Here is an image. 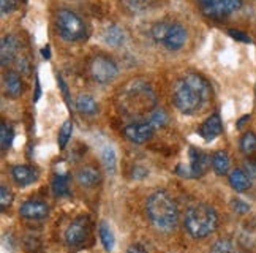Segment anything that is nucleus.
Segmentation results:
<instances>
[{
	"label": "nucleus",
	"instance_id": "obj_1",
	"mask_svg": "<svg viewBox=\"0 0 256 253\" xmlns=\"http://www.w3.org/2000/svg\"><path fill=\"white\" fill-rule=\"evenodd\" d=\"M171 96L177 110L185 116H192L201 111L209 102L210 86L202 76L190 73L174 82Z\"/></svg>",
	"mask_w": 256,
	"mask_h": 253
},
{
	"label": "nucleus",
	"instance_id": "obj_2",
	"mask_svg": "<svg viewBox=\"0 0 256 253\" xmlns=\"http://www.w3.org/2000/svg\"><path fill=\"white\" fill-rule=\"evenodd\" d=\"M147 218L152 225L163 232H170L176 230L179 223V209L172 200V196L164 190H158L152 193L146 202Z\"/></svg>",
	"mask_w": 256,
	"mask_h": 253
},
{
	"label": "nucleus",
	"instance_id": "obj_3",
	"mask_svg": "<svg viewBox=\"0 0 256 253\" xmlns=\"http://www.w3.org/2000/svg\"><path fill=\"white\" fill-rule=\"evenodd\" d=\"M155 94L144 81H132L120 94V106L128 116L150 114L155 110Z\"/></svg>",
	"mask_w": 256,
	"mask_h": 253
},
{
	"label": "nucleus",
	"instance_id": "obj_4",
	"mask_svg": "<svg viewBox=\"0 0 256 253\" xmlns=\"http://www.w3.org/2000/svg\"><path fill=\"white\" fill-rule=\"evenodd\" d=\"M218 226V214L209 204H196L185 214V230L193 239L210 236Z\"/></svg>",
	"mask_w": 256,
	"mask_h": 253
},
{
	"label": "nucleus",
	"instance_id": "obj_5",
	"mask_svg": "<svg viewBox=\"0 0 256 253\" xmlns=\"http://www.w3.org/2000/svg\"><path fill=\"white\" fill-rule=\"evenodd\" d=\"M56 26L60 36L66 42H81L86 40L88 35L86 22L72 10H58L56 16Z\"/></svg>",
	"mask_w": 256,
	"mask_h": 253
},
{
	"label": "nucleus",
	"instance_id": "obj_6",
	"mask_svg": "<svg viewBox=\"0 0 256 253\" xmlns=\"http://www.w3.org/2000/svg\"><path fill=\"white\" fill-rule=\"evenodd\" d=\"M152 38L156 43L163 44L166 50L177 51L184 48L188 35L185 28L177 22H156L152 27Z\"/></svg>",
	"mask_w": 256,
	"mask_h": 253
},
{
	"label": "nucleus",
	"instance_id": "obj_7",
	"mask_svg": "<svg viewBox=\"0 0 256 253\" xmlns=\"http://www.w3.org/2000/svg\"><path fill=\"white\" fill-rule=\"evenodd\" d=\"M88 72H90L94 81L100 84L112 82L116 80L117 73H119L114 60L106 56H95L90 60V64H88Z\"/></svg>",
	"mask_w": 256,
	"mask_h": 253
},
{
	"label": "nucleus",
	"instance_id": "obj_8",
	"mask_svg": "<svg viewBox=\"0 0 256 253\" xmlns=\"http://www.w3.org/2000/svg\"><path fill=\"white\" fill-rule=\"evenodd\" d=\"M90 236V220L82 216L73 220L65 231V242L70 247H81Z\"/></svg>",
	"mask_w": 256,
	"mask_h": 253
},
{
	"label": "nucleus",
	"instance_id": "obj_9",
	"mask_svg": "<svg viewBox=\"0 0 256 253\" xmlns=\"http://www.w3.org/2000/svg\"><path fill=\"white\" fill-rule=\"evenodd\" d=\"M209 166V157L206 155L202 150H198L192 148L190 149V164L186 168H179L177 172L180 174L184 178H188V179H198L201 178L202 174L208 171Z\"/></svg>",
	"mask_w": 256,
	"mask_h": 253
},
{
	"label": "nucleus",
	"instance_id": "obj_10",
	"mask_svg": "<svg viewBox=\"0 0 256 253\" xmlns=\"http://www.w3.org/2000/svg\"><path fill=\"white\" fill-rule=\"evenodd\" d=\"M155 128L149 122H133L124 128V136L134 144H144L154 136Z\"/></svg>",
	"mask_w": 256,
	"mask_h": 253
},
{
	"label": "nucleus",
	"instance_id": "obj_11",
	"mask_svg": "<svg viewBox=\"0 0 256 253\" xmlns=\"http://www.w3.org/2000/svg\"><path fill=\"white\" fill-rule=\"evenodd\" d=\"M19 214H21V217H24L26 220L40 222L48 217L49 206L42 200H28L21 206Z\"/></svg>",
	"mask_w": 256,
	"mask_h": 253
},
{
	"label": "nucleus",
	"instance_id": "obj_12",
	"mask_svg": "<svg viewBox=\"0 0 256 253\" xmlns=\"http://www.w3.org/2000/svg\"><path fill=\"white\" fill-rule=\"evenodd\" d=\"M19 51V42L14 35H5L0 42V62L2 66H6L12 64Z\"/></svg>",
	"mask_w": 256,
	"mask_h": 253
},
{
	"label": "nucleus",
	"instance_id": "obj_13",
	"mask_svg": "<svg viewBox=\"0 0 256 253\" xmlns=\"http://www.w3.org/2000/svg\"><path fill=\"white\" fill-rule=\"evenodd\" d=\"M223 132V124H222V118L218 112H215L212 116H209L208 119L202 122V125L200 126V134L206 141H212L216 136H220Z\"/></svg>",
	"mask_w": 256,
	"mask_h": 253
},
{
	"label": "nucleus",
	"instance_id": "obj_14",
	"mask_svg": "<svg viewBox=\"0 0 256 253\" xmlns=\"http://www.w3.org/2000/svg\"><path fill=\"white\" fill-rule=\"evenodd\" d=\"M12 178L19 187H27L36 180L38 172L32 166H27V164H14L12 168Z\"/></svg>",
	"mask_w": 256,
	"mask_h": 253
},
{
	"label": "nucleus",
	"instance_id": "obj_15",
	"mask_svg": "<svg viewBox=\"0 0 256 253\" xmlns=\"http://www.w3.org/2000/svg\"><path fill=\"white\" fill-rule=\"evenodd\" d=\"M4 89H5V94L8 96H12V98L21 96L22 90H24L21 74L16 73V72H6L4 74Z\"/></svg>",
	"mask_w": 256,
	"mask_h": 253
},
{
	"label": "nucleus",
	"instance_id": "obj_16",
	"mask_svg": "<svg viewBox=\"0 0 256 253\" xmlns=\"http://www.w3.org/2000/svg\"><path fill=\"white\" fill-rule=\"evenodd\" d=\"M76 180L81 187L86 188H92L95 186H98L102 180V174L95 166H82L76 172Z\"/></svg>",
	"mask_w": 256,
	"mask_h": 253
},
{
	"label": "nucleus",
	"instance_id": "obj_17",
	"mask_svg": "<svg viewBox=\"0 0 256 253\" xmlns=\"http://www.w3.org/2000/svg\"><path fill=\"white\" fill-rule=\"evenodd\" d=\"M198 2L201 6V12L206 16L212 19H223L224 16H228L223 0H198Z\"/></svg>",
	"mask_w": 256,
	"mask_h": 253
},
{
	"label": "nucleus",
	"instance_id": "obj_18",
	"mask_svg": "<svg viewBox=\"0 0 256 253\" xmlns=\"http://www.w3.org/2000/svg\"><path fill=\"white\" fill-rule=\"evenodd\" d=\"M230 186L236 190V192H247L252 187V179L250 174L245 172L244 170H234L230 174Z\"/></svg>",
	"mask_w": 256,
	"mask_h": 253
},
{
	"label": "nucleus",
	"instance_id": "obj_19",
	"mask_svg": "<svg viewBox=\"0 0 256 253\" xmlns=\"http://www.w3.org/2000/svg\"><path fill=\"white\" fill-rule=\"evenodd\" d=\"M74 106H76V110L84 116H95L98 112V104L95 98L92 95H87V94L78 95V98L74 100Z\"/></svg>",
	"mask_w": 256,
	"mask_h": 253
},
{
	"label": "nucleus",
	"instance_id": "obj_20",
	"mask_svg": "<svg viewBox=\"0 0 256 253\" xmlns=\"http://www.w3.org/2000/svg\"><path fill=\"white\" fill-rule=\"evenodd\" d=\"M125 38H126V35L124 32V28H120L119 26H116V24L108 27L104 30V34H103L104 43L110 44V46H114V48L122 46L125 43Z\"/></svg>",
	"mask_w": 256,
	"mask_h": 253
},
{
	"label": "nucleus",
	"instance_id": "obj_21",
	"mask_svg": "<svg viewBox=\"0 0 256 253\" xmlns=\"http://www.w3.org/2000/svg\"><path fill=\"white\" fill-rule=\"evenodd\" d=\"M212 168L215 171V174H218V176H224L226 172L230 171V166H231V160H230V155L223 152V150H218L212 155Z\"/></svg>",
	"mask_w": 256,
	"mask_h": 253
},
{
	"label": "nucleus",
	"instance_id": "obj_22",
	"mask_svg": "<svg viewBox=\"0 0 256 253\" xmlns=\"http://www.w3.org/2000/svg\"><path fill=\"white\" fill-rule=\"evenodd\" d=\"M122 2L130 12L144 13V12H149V10L158 5L160 0H122Z\"/></svg>",
	"mask_w": 256,
	"mask_h": 253
},
{
	"label": "nucleus",
	"instance_id": "obj_23",
	"mask_svg": "<svg viewBox=\"0 0 256 253\" xmlns=\"http://www.w3.org/2000/svg\"><path fill=\"white\" fill-rule=\"evenodd\" d=\"M52 193L56 194V196L62 198V196H66L68 193H70V186H68V176H65V174H57V176H54L52 179Z\"/></svg>",
	"mask_w": 256,
	"mask_h": 253
},
{
	"label": "nucleus",
	"instance_id": "obj_24",
	"mask_svg": "<svg viewBox=\"0 0 256 253\" xmlns=\"http://www.w3.org/2000/svg\"><path fill=\"white\" fill-rule=\"evenodd\" d=\"M13 140H14V132L12 128V125L2 122V125H0V148H2V152H6L12 148Z\"/></svg>",
	"mask_w": 256,
	"mask_h": 253
},
{
	"label": "nucleus",
	"instance_id": "obj_25",
	"mask_svg": "<svg viewBox=\"0 0 256 253\" xmlns=\"http://www.w3.org/2000/svg\"><path fill=\"white\" fill-rule=\"evenodd\" d=\"M102 162L104 164L106 171L111 174V176H114L116 174V168H117V155L114 152L112 148H104L102 150Z\"/></svg>",
	"mask_w": 256,
	"mask_h": 253
},
{
	"label": "nucleus",
	"instance_id": "obj_26",
	"mask_svg": "<svg viewBox=\"0 0 256 253\" xmlns=\"http://www.w3.org/2000/svg\"><path fill=\"white\" fill-rule=\"evenodd\" d=\"M98 232H100V240H102V244H103L104 250H106V252H112L116 240H114V234H112V231H111L110 225L103 222L102 225H100V228H98Z\"/></svg>",
	"mask_w": 256,
	"mask_h": 253
},
{
	"label": "nucleus",
	"instance_id": "obj_27",
	"mask_svg": "<svg viewBox=\"0 0 256 253\" xmlns=\"http://www.w3.org/2000/svg\"><path fill=\"white\" fill-rule=\"evenodd\" d=\"M240 150L245 155H253L256 152V134L253 132L244 133L240 140Z\"/></svg>",
	"mask_w": 256,
	"mask_h": 253
},
{
	"label": "nucleus",
	"instance_id": "obj_28",
	"mask_svg": "<svg viewBox=\"0 0 256 253\" xmlns=\"http://www.w3.org/2000/svg\"><path fill=\"white\" fill-rule=\"evenodd\" d=\"M149 122L154 128H162L166 124H168V114H166L164 110L162 108H155L150 114H149Z\"/></svg>",
	"mask_w": 256,
	"mask_h": 253
},
{
	"label": "nucleus",
	"instance_id": "obj_29",
	"mask_svg": "<svg viewBox=\"0 0 256 253\" xmlns=\"http://www.w3.org/2000/svg\"><path fill=\"white\" fill-rule=\"evenodd\" d=\"M72 133H73V124H72V120H66V122L62 125L60 132H58V140H57L58 148H60V149L65 148L66 142L70 141V138H72Z\"/></svg>",
	"mask_w": 256,
	"mask_h": 253
},
{
	"label": "nucleus",
	"instance_id": "obj_30",
	"mask_svg": "<svg viewBox=\"0 0 256 253\" xmlns=\"http://www.w3.org/2000/svg\"><path fill=\"white\" fill-rule=\"evenodd\" d=\"M13 202V193L6 186L0 187V208H2V212L6 210V208L12 206Z\"/></svg>",
	"mask_w": 256,
	"mask_h": 253
},
{
	"label": "nucleus",
	"instance_id": "obj_31",
	"mask_svg": "<svg viewBox=\"0 0 256 253\" xmlns=\"http://www.w3.org/2000/svg\"><path fill=\"white\" fill-rule=\"evenodd\" d=\"M210 253H232V244L228 239L216 240L210 248Z\"/></svg>",
	"mask_w": 256,
	"mask_h": 253
},
{
	"label": "nucleus",
	"instance_id": "obj_32",
	"mask_svg": "<svg viewBox=\"0 0 256 253\" xmlns=\"http://www.w3.org/2000/svg\"><path fill=\"white\" fill-rule=\"evenodd\" d=\"M21 5V0H0V10H2V14H12L13 12L19 8Z\"/></svg>",
	"mask_w": 256,
	"mask_h": 253
},
{
	"label": "nucleus",
	"instance_id": "obj_33",
	"mask_svg": "<svg viewBox=\"0 0 256 253\" xmlns=\"http://www.w3.org/2000/svg\"><path fill=\"white\" fill-rule=\"evenodd\" d=\"M232 208L239 216H244V214H247L250 210V206L242 200H232Z\"/></svg>",
	"mask_w": 256,
	"mask_h": 253
},
{
	"label": "nucleus",
	"instance_id": "obj_34",
	"mask_svg": "<svg viewBox=\"0 0 256 253\" xmlns=\"http://www.w3.org/2000/svg\"><path fill=\"white\" fill-rule=\"evenodd\" d=\"M223 2H224V8H226V12H228V14L238 12L242 6V0H223Z\"/></svg>",
	"mask_w": 256,
	"mask_h": 253
},
{
	"label": "nucleus",
	"instance_id": "obj_35",
	"mask_svg": "<svg viewBox=\"0 0 256 253\" xmlns=\"http://www.w3.org/2000/svg\"><path fill=\"white\" fill-rule=\"evenodd\" d=\"M234 40H238V42H244V43H252L250 40V36L247 34H244V32H239V30H230L228 32Z\"/></svg>",
	"mask_w": 256,
	"mask_h": 253
},
{
	"label": "nucleus",
	"instance_id": "obj_36",
	"mask_svg": "<svg viewBox=\"0 0 256 253\" xmlns=\"http://www.w3.org/2000/svg\"><path fill=\"white\" fill-rule=\"evenodd\" d=\"M19 64H18V68L21 70V73H24V74H28V72H30V66H28V62H27V59H19L18 60Z\"/></svg>",
	"mask_w": 256,
	"mask_h": 253
},
{
	"label": "nucleus",
	"instance_id": "obj_37",
	"mask_svg": "<svg viewBox=\"0 0 256 253\" xmlns=\"http://www.w3.org/2000/svg\"><path fill=\"white\" fill-rule=\"evenodd\" d=\"M126 253H146V248L140 244H134V246H130L126 250Z\"/></svg>",
	"mask_w": 256,
	"mask_h": 253
},
{
	"label": "nucleus",
	"instance_id": "obj_38",
	"mask_svg": "<svg viewBox=\"0 0 256 253\" xmlns=\"http://www.w3.org/2000/svg\"><path fill=\"white\" fill-rule=\"evenodd\" d=\"M248 119H250V116H245V118H242V119L238 122V126H239V128H242V125H244L245 122H247Z\"/></svg>",
	"mask_w": 256,
	"mask_h": 253
},
{
	"label": "nucleus",
	"instance_id": "obj_39",
	"mask_svg": "<svg viewBox=\"0 0 256 253\" xmlns=\"http://www.w3.org/2000/svg\"><path fill=\"white\" fill-rule=\"evenodd\" d=\"M40 95H42V90H40V82H38V80H36V95H35V100L40 98Z\"/></svg>",
	"mask_w": 256,
	"mask_h": 253
},
{
	"label": "nucleus",
	"instance_id": "obj_40",
	"mask_svg": "<svg viewBox=\"0 0 256 253\" xmlns=\"http://www.w3.org/2000/svg\"><path fill=\"white\" fill-rule=\"evenodd\" d=\"M43 56L44 57H49V48H44V50H43Z\"/></svg>",
	"mask_w": 256,
	"mask_h": 253
}]
</instances>
